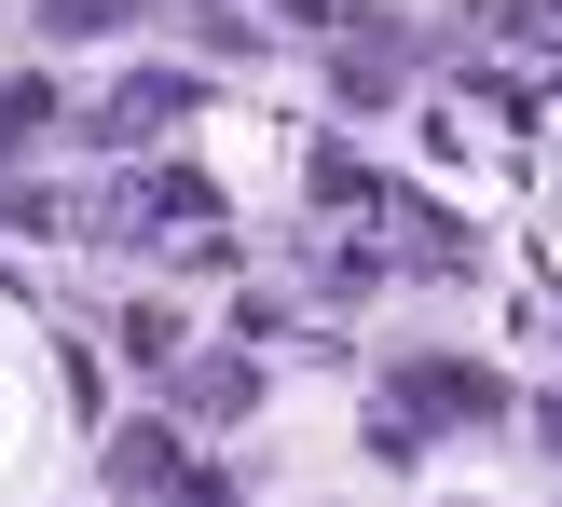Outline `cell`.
I'll use <instances>...</instances> for the list:
<instances>
[{
    "label": "cell",
    "mask_w": 562,
    "mask_h": 507,
    "mask_svg": "<svg viewBox=\"0 0 562 507\" xmlns=\"http://www.w3.org/2000/svg\"><path fill=\"white\" fill-rule=\"evenodd\" d=\"M165 466H179V439H165V426H124V494H165Z\"/></svg>",
    "instance_id": "cell-1"
},
{
    "label": "cell",
    "mask_w": 562,
    "mask_h": 507,
    "mask_svg": "<svg viewBox=\"0 0 562 507\" xmlns=\"http://www.w3.org/2000/svg\"><path fill=\"white\" fill-rule=\"evenodd\" d=\"M55 124V82H14V97H0V137H42Z\"/></svg>",
    "instance_id": "cell-3"
},
{
    "label": "cell",
    "mask_w": 562,
    "mask_h": 507,
    "mask_svg": "<svg viewBox=\"0 0 562 507\" xmlns=\"http://www.w3.org/2000/svg\"><path fill=\"white\" fill-rule=\"evenodd\" d=\"M137 14V0H42V27H55V42H82V27H124Z\"/></svg>",
    "instance_id": "cell-2"
}]
</instances>
